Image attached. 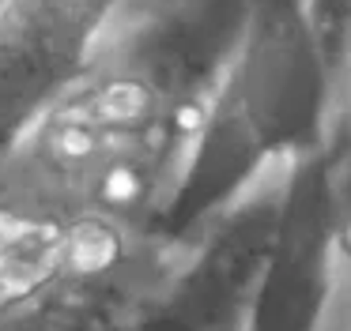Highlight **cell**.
I'll return each instance as SVG.
<instances>
[{"instance_id":"cell-4","label":"cell","mask_w":351,"mask_h":331,"mask_svg":"<svg viewBox=\"0 0 351 331\" xmlns=\"http://www.w3.org/2000/svg\"><path fill=\"white\" fill-rule=\"evenodd\" d=\"M4 4H8V0H0V8H4Z\"/></svg>"},{"instance_id":"cell-2","label":"cell","mask_w":351,"mask_h":331,"mask_svg":"<svg viewBox=\"0 0 351 331\" xmlns=\"http://www.w3.org/2000/svg\"><path fill=\"white\" fill-rule=\"evenodd\" d=\"M343 38H348V79H351V0H343Z\"/></svg>"},{"instance_id":"cell-1","label":"cell","mask_w":351,"mask_h":331,"mask_svg":"<svg viewBox=\"0 0 351 331\" xmlns=\"http://www.w3.org/2000/svg\"><path fill=\"white\" fill-rule=\"evenodd\" d=\"M117 0H8L0 8V158L87 72Z\"/></svg>"},{"instance_id":"cell-3","label":"cell","mask_w":351,"mask_h":331,"mask_svg":"<svg viewBox=\"0 0 351 331\" xmlns=\"http://www.w3.org/2000/svg\"><path fill=\"white\" fill-rule=\"evenodd\" d=\"M321 331H351V328H321Z\"/></svg>"}]
</instances>
